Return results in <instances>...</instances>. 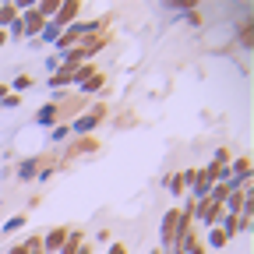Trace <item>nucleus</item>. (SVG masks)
I'll return each instance as SVG.
<instances>
[{"instance_id":"nucleus-1","label":"nucleus","mask_w":254,"mask_h":254,"mask_svg":"<svg viewBox=\"0 0 254 254\" xmlns=\"http://www.w3.org/2000/svg\"><path fill=\"white\" fill-rule=\"evenodd\" d=\"M103 120H106V106L99 103V106H92L88 113H81V117L71 124V131H74V134H88V131H95Z\"/></svg>"},{"instance_id":"nucleus-2","label":"nucleus","mask_w":254,"mask_h":254,"mask_svg":"<svg viewBox=\"0 0 254 254\" xmlns=\"http://www.w3.org/2000/svg\"><path fill=\"white\" fill-rule=\"evenodd\" d=\"M226 215V208H222L219 201H212V198H205V201H194V219L201 222V226H215V222Z\"/></svg>"},{"instance_id":"nucleus-3","label":"nucleus","mask_w":254,"mask_h":254,"mask_svg":"<svg viewBox=\"0 0 254 254\" xmlns=\"http://www.w3.org/2000/svg\"><path fill=\"white\" fill-rule=\"evenodd\" d=\"M78 11H81V0H60V11L50 18L57 28H67L74 18H78Z\"/></svg>"},{"instance_id":"nucleus-4","label":"nucleus","mask_w":254,"mask_h":254,"mask_svg":"<svg viewBox=\"0 0 254 254\" xmlns=\"http://www.w3.org/2000/svg\"><path fill=\"white\" fill-rule=\"evenodd\" d=\"M177 219H180V212H177V208H170V212L163 215V222H159V237H163V247H166V251L173 247V233H177Z\"/></svg>"},{"instance_id":"nucleus-5","label":"nucleus","mask_w":254,"mask_h":254,"mask_svg":"<svg viewBox=\"0 0 254 254\" xmlns=\"http://www.w3.org/2000/svg\"><path fill=\"white\" fill-rule=\"evenodd\" d=\"M18 21H21V32H25L28 39H32V36H39L43 25H46V21H43L36 11H32V7H28V11H21V18H18Z\"/></svg>"},{"instance_id":"nucleus-6","label":"nucleus","mask_w":254,"mask_h":254,"mask_svg":"<svg viewBox=\"0 0 254 254\" xmlns=\"http://www.w3.org/2000/svg\"><path fill=\"white\" fill-rule=\"evenodd\" d=\"M67 233H71L67 226H57V230H50V233L43 237V251H50V254H53V251H60V247H64V240H67Z\"/></svg>"},{"instance_id":"nucleus-7","label":"nucleus","mask_w":254,"mask_h":254,"mask_svg":"<svg viewBox=\"0 0 254 254\" xmlns=\"http://www.w3.org/2000/svg\"><path fill=\"white\" fill-rule=\"evenodd\" d=\"M103 46H106V32H95V36H92V39H85V43H78L74 50H78V53H81V57L88 60V57H92L95 50H103Z\"/></svg>"},{"instance_id":"nucleus-8","label":"nucleus","mask_w":254,"mask_h":254,"mask_svg":"<svg viewBox=\"0 0 254 254\" xmlns=\"http://www.w3.org/2000/svg\"><path fill=\"white\" fill-rule=\"evenodd\" d=\"M190 187H194V198H190V201H205L208 190H212V177L201 170V173H194V184H190Z\"/></svg>"},{"instance_id":"nucleus-9","label":"nucleus","mask_w":254,"mask_h":254,"mask_svg":"<svg viewBox=\"0 0 254 254\" xmlns=\"http://www.w3.org/2000/svg\"><path fill=\"white\" fill-rule=\"evenodd\" d=\"M71 81H74V71H71V67H64V64L50 74V88H67Z\"/></svg>"},{"instance_id":"nucleus-10","label":"nucleus","mask_w":254,"mask_h":254,"mask_svg":"<svg viewBox=\"0 0 254 254\" xmlns=\"http://www.w3.org/2000/svg\"><path fill=\"white\" fill-rule=\"evenodd\" d=\"M95 148H99V141H95V138H81V141H74V145L67 148L64 163H71V159H74V155H81V152H95Z\"/></svg>"},{"instance_id":"nucleus-11","label":"nucleus","mask_w":254,"mask_h":254,"mask_svg":"<svg viewBox=\"0 0 254 254\" xmlns=\"http://www.w3.org/2000/svg\"><path fill=\"white\" fill-rule=\"evenodd\" d=\"M226 170H230L233 180H251V159L240 155V159H233V166H226Z\"/></svg>"},{"instance_id":"nucleus-12","label":"nucleus","mask_w":254,"mask_h":254,"mask_svg":"<svg viewBox=\"0 0 254 254\" xmlns=\"http://www.w3.org/2000/svg\"><path fill=\"white\" fill-rule=\"evenodd\" d=\"M57 120H60V106H57V103H50V106H43V110L36 113V124H43V127H46V124H57Z\"/></svg>"},{"instance_id":"nucleus-13","label":"nucleus","mask_w":254,"mask_h":254,"mask_svg":"<svg viewBox=\"0 0 254 254\" xmlns=\"http://www.w3.org/2000/svg\"><path fill=\"white\" fill-rule=\"evenodd\" d=\"M78 247H81V230H71L67 240H64V247H60L57 254H78Z\"/></svg>"},{"instance_id":"nucleus-14","label":"nucleus","mask_w":254,"mask_h":254,"mask_svg":"<svg viewBox=\"0 0 254 254\" xmlns=\"http://www.w3.org/2000/svg\"><path fill=\"white\" fill-rule=\"evenodd\" d=\"M219 222H222V226H219V230H222V233H226V240H230L233 233H240V219H237V215H222Z\"/></svg>"},{"instance_id":"nucleus-15","label":"nucleus","mask_w":254,"mask_h":254,"mask_svg":"<svg viewBox=\"0 0 254 254\" xmlns=\"http://www.w3.org/2000/svg\"><path fill=\"white\" fill-rule=\"evenodd\" d=\"M36 173H39V159H25V163L18 166V177H21V180H32Z\"/></svg>"},{"instance_id":"nucleus-16","label":"nucleus","mask_w":254,"mask_h":254,"mask_svg":"<svg viewBox=\"0 0 254 254\" xmlns=\"http://www.w3.org/2000/svg\"><path fill=\"white\" fill-rule=\"evenodd\" d=\"M103 85H106V74H103V71H95V74H92L85 85H78V88H81V92H99Z\"/></svg>"},{"instance_id":"nucleus-17","label":"nucleus","mask_w":254,"mask_h":254,"mask_svg":"<svg viewBox=\"0 0 254 254\" xmlns=\"http://www.w3.org/2000/svg\"><path fill=\"white\" fill-rule=\"evenodd\" d=\"M32 85H36V78H32V74H18V78L11 81V88H14V95H21V92H28Z\"/></svg>"},{"instance_id":"nucleus-18","label":"nucleus","mask_w":254,"mask_h":254,"mask_svg":"<svg viewBox=\"0 0 254 254\" xmlns=\"http://www.w3.org/2000/svg\"><path fill=\"white\" fill-rule=\"evenodd\" d=\"M60 32H64V28H57L53 21H46L43 32H39V39H43V43H57V39H60Z\"/></svg>"},{"instance_id":"nucleus-19","label":"nucleus","mask_w":254,"mask_h":254,"mask_svg":"<svg viewBox=\"0 0 254 254\" xmlns=\"http://www.w3.org/2000/svg\"><path fill=\"white\" fill-rule=\"evenodd\" d=\"M14 18H18V7H14V4H0V28L11 25Z\"/></svg>"},{"instance_id":"nucleus-20","label":"nucleus","mask_w":254,"mask_h":254,"mask_svg":"<svg viewBox=\"0 0 254 254\" xmlns=\"http://www.w3.org/2000/svg\"><path fill=\"white\" fill-rule=\"evenodd\" d=\"M208 198L222 205V201H226V198H230V187H226V184H212V190H208Z\"/></svg>"},{"instance_id":"nucleus-21","label":"nucleus","mask_w":254,"mask_h":254,"mask_svg":"<svg viewBox=\"0 0 254 254\" xmlns=\"http://www.w3.org/2000/svg\"><path fill=\"white\" fill-rule=\"evenodd\" d=\"M25 254H46L43 251V237H28L25 240Z\"/></svg>"},{"instance_id":"nucleus-22","label":"nucleus","mask_w":254,"mask_h":254,"mask_svg":"<svg viewBox=\"0 0 254 254\" xmlns=\"http://www.w3.org/2000/svg\"><path fill=\"white\" fill-rule=\"evenodd\" d=\"M208 244L219 251V247H226V233H222L219 226H212V233H208Z\"/></svg>"},{"instance_id":"nucleus-23","label":"nucleus","mask_w":254,"mask_h":254,"mask_svg":"<svg viewBox=\"0 0 254 254\" xmlns=\"http://www.w3.org/2000/svg\"><path fill=\"white\" fill-rule=\"evenodd\" d=\"M92 74H95V67H92V64H81V67L74 71V81H78V85H85V81H88Z\"/></svg>"},{"instance_id":"nucleus-24","label":"nucleus","mask_w":254,"mask_h":254,"mask_svg":"<svg viewBox=\"0 0 254 254\" xmlns=\"http://www.w3.org/2000/svg\"><path fill=\"white\" fill-rule=\"evenodd\" d=\"M166 187H170V194H173V198L184 194V180H180V177H166Z\"/></svg>"},{"instance_id":"nucleus-25","label":"nucleus","mask_w":254,"mask_h":254,"mask_svg":"<svg viewBox=\"0 0 254 254\" xmlns=\"http://www.w3.org/2000/svg\"><path fill=\"white\" fill-rule=\"evenodd\" d=\"M0 103H4V110H18V106H21V95H14V92H7V95H4V99H0Z\"/></svg>"},{"instance_id":"nucleus-26","label":"nucleus","mask_w":254,"mask_h":254,"mask_svg":"<svg viewBox=\"0 0 254 254\" xmlns=\"http://www.w3.org/2000/svg\"><path fill=\"white\" fill-rule=\"evenodd\" d=\"M18 226H25V215H11V219L4 222V233H14Z\"/></svg>"},{"instance_id":"nucleus-27","label":"nucleus","mask_w":254,"mask_h":254,"mask_svg":"<svg viewBox=\"0 0 254 254\" xmlns=\"http://www.w3.org/2000/svg\"><path fill=\"white\" fill-rule=\"evenodd\" d=\"M67 131H71V127H53V134H50V141H67Z\"/></svg>"},{"instance_id":"nucleus-28","label":"nucleus","mask_w":254,"mask_h":254,"mask_svg":"<svg viewBox=\"0 0 254 254\" xmlns=\"http://www.w3.org/2000/svg\"><path fill=\"white\" fill-rule=\"evenodd\" d=\"M212 163H215V166H226V163H230V152H226V148H219V152H215V159H212Z\"/></svg>"},{"instance_id":"nucleus-29","label":"nucleus","mask_w":254,"mask_h":254,"mask_svg":"<svg viewBox=\"0 0 254 254\" xmlns=\"http://www.w3.org/2000/svg\"><path fill=\"white\" fill-rule=\"evenodd\" d=\"M240 43H244V46H247V53H251V43H254V39H251V25H247V28H240Z\"/></svg>"},{"instance_id":"nucleus-30","label":"nucleus","mask_w":254,"mask_h":254,"mask_svg":"<svg viewBox=\"0 0 254 254\" xmlns=\"http://www.w3.org/2000/svg\"><path fill=\"white\" fill-rule=\"evenodd\" d=\"M36 177H39V180H50V177H53V166H43V170H39Z\"/></svg>"},{"instance_id":"nucleus-31","label":"nucleus","mask_w":254,"mask_h":254,"mask_svg":"<svg viewBox=\"0 0 254 254\" xmlns=\"http://www.w3.org/2000/svg\"><path fill=\"white\" fill-rule=\"evenodd\" d=\"M106 254H127V247H124V244H113V247H110Z\"/></svg>"},{"instance_id":"nucleus-32","label":"nucleus","mask_w":254,"mask_h":254,"mask_svg":"<svg viewBox=\"0 0 254 254\" xmlns=\"http://www.w3.org/2000/svg\"><path fill=\"white\" fill-rule=\"evenodd\" d=\"M7 254H25V244H14V247H7Z\"/></svg>"},{"instance_id":"nucleus-33","label":"nucleus","mask_w":254,"mask_h":254,"mask_svg":"<svg viewBox=\"0 0 254 254\" xmlns=\"http://www.w3.org/2000/svg\"><path fill=\"white\" fill-rule=\"evenodd\" d=\"M4 43H7V28H0V50H4Z\"/></svg>"},{"instance_id":"nucleus-34","label":"nucleus","mask_w":254,"mask_h":254,"mask_svg":"<svg viewBox=\"0 0 254 254\" xmlns=\"http://www.w3.org/2000/svg\"><path fill=\"white\" fill-rule=\"evenodd\" d=\"M78 254H92V251H88V247H85V244H81V247H78Z\"/></svg>"},{"instance_id":"nucleus-35","label":"nucleus","mask_w":254,"mask_h":254,"mask_svg":"<svg viewBox=\"0 0 254 254\" xmlns=\"http://www.w3.org/2000/svg\"><path fill=\"white\" fill-rule=\"evenodd\" d=\"M152 254H163V251H152Z\"/></svg>"}]
</instances>
